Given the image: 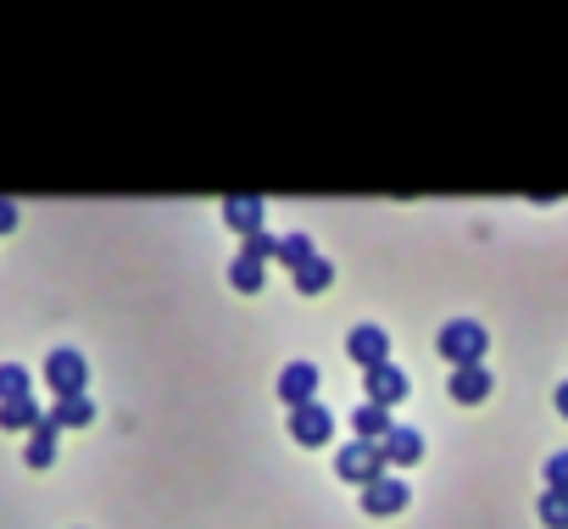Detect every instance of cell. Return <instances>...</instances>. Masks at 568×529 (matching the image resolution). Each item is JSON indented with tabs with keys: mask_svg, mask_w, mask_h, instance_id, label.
I'll return each mask as SVG.
<instances>
[{
	"mask_svg": "<svg viewBox=\"0 0 568 529\" xmlns=\"http://www.w3.org/2000/svg\"><path fill=\"white\" fill-rule=\"evenodd\" d=\"M435 352H440L446 368H474V363H485L490 335H485V324H474V318H452V324H440Z\"/></svg>",
	"mask_w": 568,
	"mask_h": 529,
	"instance_id": "cell-1",
	"label": "cell"
},
{
	"mask_svg": "<svg viewBox=\"0 0 568 529\" xmlns=\"http://www.w3.org/2000/svg\"><path fill=\"white\" fill-rule=\"evenodd\" d=\"M335 474L346 479V485H374V479H385L390 468H385V451H379V440H352V446H341L335 451Z\"/></svg>",
	"mask_w": 568,
	"mask_h": 529,
	"instance_id": "cell-2",
	"label": "cell"
},
{
	"mask_svg": "<svg viewBox=\"0 0 568 529\" xmlns=\"http://www.w3.org/2000/svg\"><path fill=\"white\" fill-rule=\"evenodd\" d=\"M45 385L57 390V401H68V396H84V385H90V363H84V352H51L45 357Z\"/></svg>",
	"mask_w": 568,
	"mask_h": 529,
	"instance_id": "cell-3",
	"label": "cell"
},
{
	"mask_svg": "<svg viewBox=\"0 0 568 529\" xmlns=\"http://www.w3.org/2000/svg\"><path fill=\"white\" fill-rule=\"evenodd\" d=\"M346 357L368 374V368H379V363H390V335L379 329V324H357L352 335H346Z\"/></svg>",
	"mask_w": 568,
	"mask_h": 529,
	"instance_id": "cell-4",
	"label": "cell"
},
{
	"mask_svg": "<svg viewBox=\"0 0 568 529\" xmlns=\"http://www.w3.org/2000/svg\"><path fill=\"white\" fill-rule=\"evenodd\" d=\"M407 501H413V490H407L402 474H385V479H374V485L363 490V512H368V518H396Z\"/></svg>",
	"mask_w": 568,
	"mask_h": 529,
	"instance_id": "cell-5",
	"label": "cell"
},
{
	"mask_svg": "<svg viewBox=\"0 0 568 529\" xmlns=\"http://www.w3.org/2000/svg\"><path fill=\"white\" fill-rule=\"evenodd\" d=\"M363 385H368V401H374V407H396V401H407V396H413V379H407L396 363L368 368V374H363Z\"/></svg>",
	"mask_w": 568,
	"mask_h": 529,
	"instance_id": "cell-6",
	"label": "cell"
},
{
	"mask_svg": "<svg viewBox=\"0 0 568 529\" xmlns=\"http://www.w3.org/2000/svg\"><path fill=\"white\" fill-rule=\"evenodd\" d=\"M329 435H335V418H329V407L324 401H313V407H296L291 413V440L296 446H329Z\"/></svg>",
	"mask_w": 568,
	"mask_h": 529,
	"instance_id": "cell-7",
	"label": "cell"
},
{
	"mask_svg": "<svg viewBox=\"0 0 568 529\" xmlns=\"http://www.w3.org/2000/svg\"><path fill=\"white\" fill-rule=\"evenodd\" d=\"M278 401L291 407V413L296 407H313L318 401V368L313 363H291V368L278 374Z\"/></svg>",
	"mask_w": 568,
	"mask_h": 529,
	"instance_id": "cell-8",
	"label": "cell"
},
{
	"mask_svg": "<svg viewBox=\"0 0 568 529\" xmlns=\"http://www.w3.org/2000/svg\"><path fill=\"white\" fill-rule=\"evenodd\" d=\"M446 390H452V401H457V407H479V401L496 390V379H490V368H485V363H474V368H452Z\"/></svg>",
	"mask_w": 568,
	"mask_h": 529,
	"instance_id": "cell-9",
	"label": "cell"
},
{
	"mask_svg": "<svg viewBox=\"0 0 568 529\" xmlns=\"http://www.w3.org/2000/svg\"><path fill=\"white\" fill-rule=\"evenodd\" d=\"M223 223H229L240 240H251V234L267 228V206H262L256 195H229V201H223Z\"/></svg>",
	"mask_w": 568,
	"mask_h": 529,
	"instance_id": "cell-10",
	"label": "cell"
},
{
	"mask_svg": "<svg viewBox=\"0 0 568 529\" xmlns=\"http://www.w3.org/2000/svg\"><path fill=\"white\" fill-rule=\"evenodd\" d=\"M379 451H385V468H413V462L424 457V435L407 429V424H396V429L379 440Z\"/></svg>",
	"mask_w": 568,
	"mask_h": 529,
	"instance_id": "cell-11",
	"label": "cell"
},
{
	"mask_svg": "<svg viewBox=\"0 0 568 529\" xmlns=\"http://www.w3.org/2000/svg\"><path fill=\"white\" fill-rule=\"evenodd\" d=\"M57 435H62V424L45 413L40 424H34V435H29V446H23V457H29V468H51L57 462Z\"/></svg>",
	"mask_w": 568,
	"mask_h": 529,
	"instance_id": "cell-12",
	"label": "cell"
},
{
	"mask_svg": "<svg viewBox=\"0 0 568 529\" xmlns=\"http://www.w3.org/2000/svg\"><path fill=\"white\" fill-rule=\"evenodd\" d=\"M390 429H396L390 407H374V401H363V407L352 413V440H385Z\"/></svg>",
	"mask_w": 568,
	"mask_h": 529,
	"instance_id": "cell-13",
	"label": "cell"
},
{
	"mask_svg": "<svg viewBox=\"0 0 568 529\" xmlns=\"http://www.w3.org/2000/svg\"><path fill=\"white\" fill-rule=\"evenodd\" d=\"M229 285H234L240 296H262V291H267V262L234 256V262H229Z\"/></svg>",
	"mask_w": 568,
	"mask_h": 529,
	"instance_id": "cell-14",
	"label": "cell"
},
{
	"mask_svg": "<svg viewBox=\"0 0 568 529\" xmlns=\"http://www.w3.org/2000/svg\"><path fill=\"white\" fill-rule=\"evenodd\" d=\"M329 285H335V262L329 256H313L307 268H296V291L302 296H324Z\"/></svg>",
	"mask_w": 568,
	"mask_h": 529,
	"instance_id": "cell-15",
	"label": "cell"
},
{
	"mask_svg": "<svg viewBox=\"0 0 568 529\" xmlns=\"http://www.w3.org/2000/svg\"><path fill=\"white\" fill-rule=\"evenodd\" d=\"M51 418H57L62 429H84V424H95V401H90V396H68V401L51 407Z\"/></svg>",
	"mask_w": 568,
	"mask_h": 529,
	"instance_id": "cell-16",
	"label": "cell"
},
{
	"mask_svg": "<svg viewBox=\"0 0 568 529\" xmlns=\"http://www.w3.org/2000/svg\"><path fill=\"white\" fill-rule=\"evenodd\" d=\"M40 424V401L23 396V401H0V429H34Z\"/></svg>",
	"mask_w": 568,
	"mask_h": 529,
	"instance_id": "cell-17",
	"label": "cell"
},
{
	"mask_svg": "<svg viewBox=\"0 0 568 529\" xmlns=\"http://www.w3.org/2000/svg\"><path fill=\"white\" fill-rule=\"evenodd\" d=\"M313 256H318V251H313V240H307V234H284V240H278V262H284L291 274H296V268H307Z\"/></svg>",
	"mask_w": 568,
	"mask_h": 529,
	"instance_id": "cell-18",
	"label": "cell"
},
{
	"mask_svg": "<svg viewBox=\"0 0 568 529\" xmlns=\"http://www.w3.org/2000/svg\"><path fill=\"white\" fill-rule=\"evenodd\" d=\"M540 523L546 529H568V490H540Z\"/></svg>",
	"mask_w": 568,
	"mask_h": 529,
	"instance_id": "cell-19",
	"label": "cell"
},
{
	"mask_svg": "<svg viewBox=\"0 0 568 529\" xmlns=\"http://www.w3.org/2000/svg\"><path fill=\"white\" fill-rule=\"evenodd\" d=\"M29 396V368L23 363H0V401H23Z\"/></svg>",
	"mask_w": 568,
	"mask_h": 529,
	"instance_id": "cell-20",
	"label": "cell"
},
{
	"mask_svg": "<svg viewBox=\"0 0 568 529\" xmlns=\"http://www.w3.org/2000/svg\"><path fill=\"white\" fill-rule=\"evenodd\" d=\"M240 256H251V262H273L278 256V234H251V240H240Z\"/></svg>",
	"mask_w": 568,
	"mask_h": 529,
	"instance_id": "cell-21",
	"label": "cell"
},
{
	"mask_svg": "<svg viewBox=\"0 0 568 529\" xmlns=\"http://www.w3.org/2000/svg\"><path fill=\"white\" fill-rule=\"evenodd\" d=\"M546 490H568V451L546 457Z\"/></svg>",
	"mask_w": 568,
	"mask_h": 529,
	"instance_id": "cell-22",
	"label": "cell"
},
{
	"mask_svg": "<svg viewBox=\"0 0 568 529\" xmlns=\"http://www.w3.org/2000/svg\"><path fill=\"white\" fill-rule=\"evenodd\" d=\"M7 228H18V206H12V201H0V234H7Z\"/></svg>",
	"mask_w": 568,
	"mask_h": 529,
	"instance_id": "cell-23",
	"label": "cell"
},
{
	"mask_svg": "<svg viewBox=\"0 0 568 529\" xmlns=\"http://www.w3.org/2000/svg\"><path fill=\"white\" fill-rule=\"evenodd\" d=\"M551 401H557V413L568 418V385H557V396H551Z\"/></svg>",
	"mask_w": 568,
	"mask_h": 529,
	"instance_id": "cell-24",
	"label": "cell"
}]
</instances>
